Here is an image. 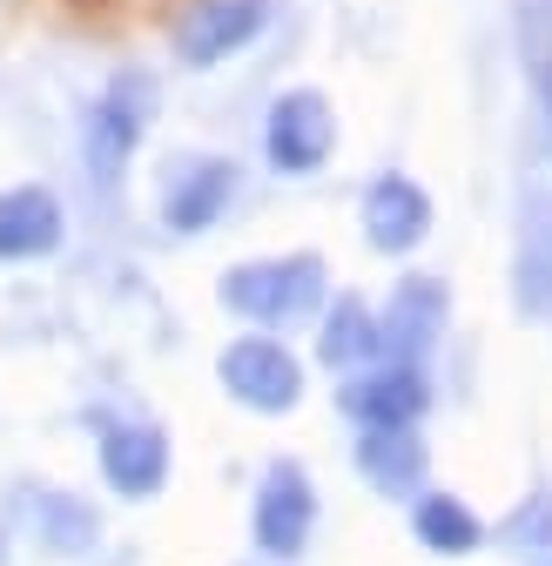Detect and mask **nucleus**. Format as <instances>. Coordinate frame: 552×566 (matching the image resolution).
<instances>
[{
  "label": "nucleus",
  "instance_id": "obj_2",
  "mask_svg": "<svg viewBox=\"0 0 552 566\" xmlns=\"http://www.w3.org/2000/svg\"><path fill=\"white\" fill-rule=\"evenodd\" d=\"M216 378L250 411H290L304 398V365L276 337H236L223 358H216Z\"/></svg>",
  "mask_w": 552,
  "mask_h": 566
},
{
  "label": "nucleus",
  "instance_id": "obj_13",
  "mask_svg": "<svg viewBox=\"0 0 552 566\" xmlns=\"http://www.w3.org/2000/svg\"><path fill=\"white\" fill-rule=\"evenodd\" d=\"M519 311L552 317V189H526L519 209Z\"/></svg>",
  "mask_w": 552,
  "mask_h": 566
},
{
  "label": "nucleus",
  "instance_id": "obj_1",
  "mask_svg": "<svg viewBox=\"0 0 552 566\" xmlns=\"http://www.w3.org/2000/svg\"><path fill=\"white\" fill-rule=\"evenodd\" d=\"M223 311L276 331V324H297L323 304V256L297 250V256H263V263H236L223 276Z\"/></svg>",
  "mask_w": 552,
  "mask_h": 566
},
{
  "label": "nucleus",
  "instance_id": "obj_20",
  "mask_svg": "<svg viewBox=\"0 0 552 566\" xmlns=\"http://www.w3.org/2000/svg\"><path fill=\"white\" fill-rule=\"evenodd\" d=\"M0 566H8V539H0Z\"/></svg>",
  "mask_w": 552,
  "mask_h": 566
},
{
  "label": "nucleus",
  "instance_id": "obj_14",
  "mask_svg": "<svg viewBox=\"0 0 552 566\" xmlns=\"http://www.w3.org/2000/svg\"><path fill=\"white\" fill-rule=\"evenodd\" d=\"M358 465H364V479L384 492V500H411V492L425 485V446H418L411 424H397V432H364Z\"/></svg>",
  "mask_w": 552,
  "mask_h": 566
},
{
  "label": "nucleus",
  "instance_id": "obj_18",
  "mask_svg": "<svg viewBox=\"0 0 552 566\" xmlns=\"http://www.w3.org/2000/svg\"><path fill=\"white\" fill-rule=\"evenodd\" d=\"M499 546L519 566H552V500H545V492H532V500L499 526Z\"/></svg>",
  "mask_w": 552,
  "mask_h": 566
},
{
  "label": "nucleus",
  "instance_id": "obj_12",
  "mask_svg": "<svg viewBox=\"0 0 552 566\" xmlns=\"http://www.w3.org/2000/svg\"><path fill=\"white\" fill-rule=\"evenodd\" d=\"M61 243V202L41 182H21L0 196V263H28Z\"/></svg>",
  "mask_w": 552,
  "mask_h": 566
},
{
  "label": "nucleus",
  "instance_id": "obj_3",
  "mask_svg": "<svg viewBox=\"0 0 552 566\" xmlns=\"http://www.w3.org/2000/svg\"><path fill=\"white\" fill-rule=\"evenodd\" d=\"M310 526H317V485H310V472L297 459H276L263 472V485H256V546L269 559H290V553H304Z\"/></svg>",
  "mask_w": 552,
  "mask_h": 566
},
{
  "label": "nucleus",
  "instance_id": "obj_17",
  "mask_svg": "<svg viewBox=\"0 0 552 566\" xmlns=\"http://www.w3.org/2000/svg\"><path fill=\"white\" fill-rule=\"evenodd\" d=\"M102 539V513L88 500H75V492H54V500H41V546L47 553H88Z\"/></svg>",
  "mask_w": 552,
  "mask_h": 566
},
{
  "label": "nucleus",
  "instance_id": "obj_10",
  "mask_svg": "<svg viewBox=\"0 0 552 566\" xmlns=\"http://www.w3.org/2000/svg\"><path fill=\"white\" fill-rule=\"evenodd\" d=\"M102 479L121 492V500H156L162 479H169V439L156 432V424H108Z\"/></svg>",
  "mask_w": 552,
  "mask_h": 566
},
{
  "label": "nucleus",
  "instance_id": "obj_15",
  "mask_svg": "<svg viewBox=\"0 0 552 566\" xmlns=\"http://www.w3.org/2000/svg\"><path fill=\"white\" fill-rule=\"evenodd\" d=\"M378 317L364 311V297H337V311L323 317V337H317V358L337 365V371H351L364 358H378Z\"/></svg>",
  "mask_w": 552,
  "mask_h": 566
},
{
  "label": "nucleus",
  "instance_id": "obj_9",
  "mask_svg": "<svg viewBox=\"0 0 552 566\" xmlns=\"http://www.w3.org/2000/svg\"><path fill=\"white\" fill-rule=\"evenodd\" d=\"M364 237L371 250L384 256H404V250H418L432 237V196L411 182V176H378L364 189Z\"/></svg>",
  "mask_w": 552,
  "mask_h": 566
},
{
  "label": "nucleus",
  "instance_id": "obj_8",
  "mask_svg": "<svg viewBox=\"0 0 552 566\" xmlns=\"http://www.w3.org/2000/svg\"><path fill=\"white\" fill-rule=\"evenodd\" d=\"M438 337H445V283L438 276H404L384 304V317H378V344L391 350V365H418Z\"/></svg>",
  "mask_w": 552,
  "mask_h": 566
},
{
  "label": "nucleus",
  "instance_id": "obj_5",
  "mask_svg": "<svg viewBox=\"0 0 552 566\" xmlns=\"http://www.w3.org/2000/svg\"><path fill=\"white\" fill-rule=\"evenodd\" d=\"M263 149H269V163L284 169V176H310V169H323V163H330V149H337L330 102H323L317 88H290L284 102L269 108Z\"/></svg>",
  "mask_w": 552,
  "mask_h": 566
},
{
  "label": "nucleus",
  "instance_id": "obj_4",
  "mask_svg": "<svg viewBox=\"0 0 552 566\" xmlns=\"http://www.w3.org/2000/svg\"><path fill=\"white\" fill-rule=\"evenodd\" d=\"M269 28V0H189L176 14V54L189 67H216Z\"/></svg>",
  "mask_w": 552,
  "mask_h": 566
},
{
  "label": "nucleus",
  "instance_id": "obj_16",
  "mask_svg": "<svg viewBox=\"0 0 552 566\" xmlns=\"http://www.w3.org/2000/svg\"><path fill=\"white\" fill-rule=\"evenodd\" d=\"M411 526H418V539L432 553H471L478 539H486V526H478V513L465 500H452V492H425L418 513H411Z\"/></svg>",
  "mask_w": 552,
  "mask_h": 566
},
{
  "label": "nucleus",
  "instance_id": "obj_7",
  "mask_svg": "<svg viewBox=\"0 0 552 566\" xmlns=\"http://www.w3.org/2000/svg\"><path fill=\"white\" fill-rule=\"evenodd\" d=\"M149 108H156V82H149V75H121V82L108 88V102H102V115H95V128H88V169H95L102 189H108V182L121 176V163L135 156Z\"/></svg>",
  "mask_w": 552,
  "mask_h": 566
},
{
  "label": "nucleus",
  "instance_id": "obj_6",
  "mask_svg": "<svg viewBox=\"0 0 552 566\" xmlns=\"http://www.w3.org/2000/svg\"><path fill=\"white\" fill-rule=\"evenodd\" d=\"M230 196H236V163H223V156H176L169 182H162V217H169V230L202 237L230 209Z\"/></svg>",
  "mask_w": 552,
  "mask_h": 566
},
{
  "label": "nucleus",
  "instance_id": "obj_19",
  "mask_svg": "<svg viewBox=\"0 0 552 566\" xmlns=\"http://www.w3.org/2000/svg\"><path fill=\"white\" fill-rule=\"evenodd\" d=\"M519 48H526L532 82H539V95L552 108V0H526L519 8Z\"/></svg>",
  "mask_w": 552,
  "mask_h": 566
},
{
  "label": "nucleus",
  "instance_id": "obj_11",
  "mask_svg": "<svg viewBox=\"0 0 552 566\" xmlns=\"http://www.w3.org/2000/svg\"><path fill=\"white\" fill-rule=\"evenodd\" d=\"M343 411H351L364 432H397L425 411V378L418 365H384V371H364L343 385Z\"/></svg>",
  "mask_w": 552,
  "mask_h": 566
}]
</instances>
